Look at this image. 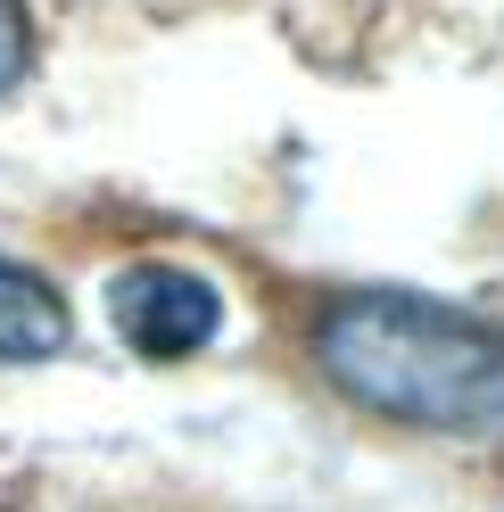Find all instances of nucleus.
Returning a JSON list of instances; mask_svg holds the SVG:
<instances>
[{
	"instance_id": "obj_2",
	"label": "nucleus",
	"mask_w": 504,
	"mask_h": 512,
	"mask_svg": "<svg viewBox=\"0 0 504 512\" xmlns=\"http://www.w3.org/2000/svg\"><path fill=\"white\" fill-rule=\"evenodd\" d=\"M108 314H116L124 347H133V356H157V364L199 356V347L224 331V298H215L199 273H182V265H133V273H116Z\"/></svg>"
},
{
	"instance_id": "obj_3",
	"label": "nucleus",
	"mask_w": 504,
	"mask_h": 512,
	"mask_svg": "<svg viewBox=\"0 0 504 512\" xmlns=\"http://www.w3.org/2000/svg\"><path fill=\"white\" fill-rule=\"evenodd\" d=\"M67 347V306L42 273H25L0 256V364H42Z\"/></svg>"
},
{
	"instance_id": "obj_1",
	"label": "nucleus",
	"mask_w": 504,
	"mask_h": 512,
	"mask_svg": "<svg viewBox=\"0 0 504 512\" xmlns=\"http://www.w3.org/2000/svg\"><path fill=\"white\" fill-rule=\"evenodd\" d=\"M331 389L414 430H488L504 422V339L471 314L405 290L339 298L314 331Z\"/></svg>"
},
{
	"instance_id": "obj_4",
	"label": "nucleus",
	"mask_w": 504,
	"mask_h": 512,
	"mask_svg": "<svg viewBox=\"0 0 504 512\" xmlns=\"http://www.w3.org/2000/svg\"><path fill=\"white\" fill-rule=\"evenodd\" d=\"M25 67H34V17H25V0H0V91Z\"/></svg>"
}]
</instances>
